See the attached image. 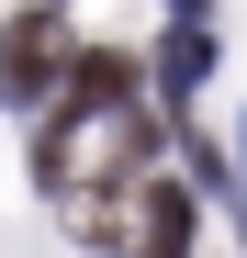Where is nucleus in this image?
Listing matches in <instances>:
<instances>
[{
  "instance_id": "obj_1",
  "label": "nucleus",
  "mask_w": 247,
  "mask_h": 258,
  "mask_svg": "<svg viewBox=\"0 0 247 258\" xmlns=\"http://www.w3.org/2000/svg\"><path fill=\"white\" fill-rule=\"evenodd\" d=\"M146 146H157V123L135 101H68V112H45V135H34V168H45L56 202H79L90 180H135Z\"/></svg>"
},
{
  "instance_id": "obj_2",
  "label": "nucleus",
  "mask_w": 247,
  "mask_h": 258,
  "mask_svg": "<svg viewBox=\"0 0 247 258\" xmlns=\"http://www.w3.org/2000/svg\"><path fill=\"white\" fill-rule=\"evenodd\" d=\"M56 79H68V34L45 12H23L12 34H0V90L12 101H56Z\"/></svg>"
},
{
  "instance_id": "obj_3",
  "label": "nucleus",
  "mask_w": 247,
  "mask_h": 258,
  "mask_svg": "<svg viewBox=\"0 0 247 258\" xmlns=\"http://www.w3.org/2000/svg\"><path fill=\"white\" fill-rule=\"evenodd\" d=\"M124 247H135V258H191V191L157 180L135 213H124Z\"/></svg>"
},
{
  "instance_id": "obj_4",
  "label": "nucleus",
  "mask_w": 247,
  "mask_h": 258,
  "mask_svg": "<svg viewBox=\"0 0 247 258\" xmlns=\"http://www.w3.org/2000/svg\"><path fill=\"white\" fill-rule=\"evenodd\" d=\"M202 79H214V34H202V23H180L169 45H157V90H169V101H191Z\"/></svg>"
},
{
  "instance_id": "obj_5",
  "label": "nucleus",
  "mask_w": 247,
  "mask_h": 258,
  "mask_svg": "<svg viewBox=\"0 0 247 258\" xmlns=\"http://www.w3.org/2000/svg\"><path fill=\"white\" fill-rule=\"evenodd\" d=\"M180 23H202V0H180Z\"/></svg>"
}]
</instances>
